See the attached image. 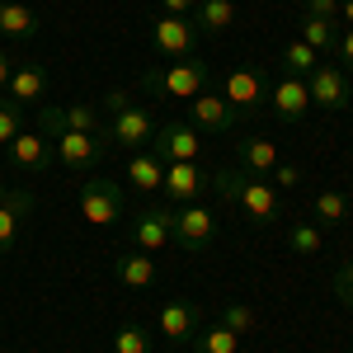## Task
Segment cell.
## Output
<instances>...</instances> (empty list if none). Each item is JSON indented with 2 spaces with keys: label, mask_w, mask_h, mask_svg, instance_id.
I'll return each instance as SVG.
<instances>
[{
  "label": "cell",
  "mask_w": 353,
  "mask_h": 353,
  "mask_svg": "<svg viewBox=\"0 0 353 353\" xmlns=\"http://www.w3.org/2000/svg\"><path fill=\"white\" fill-rule=\"evenodd\" d=\"M208 179H212L221 203L241 208L250 226H278L283 221V193L273 184H264V179H254V174H245L241 165H221L217 174H208Z\"/></svg>",
  "instance_id": "cell-1"
},
{
  "label": "cell",
  "mask_w": 353,
  "mask_h": 353,
  "mask_svg": "<svg viewBox=\"0 0 353 353\" xmlns=\"http://www.w3.org/2000/svg\"><path fill=\"white\" fill-rule=\"evenodd\" d=\"M208 85H212V66L198 52L141 71V90H151V94H161V99H193V94H203Z\"/></svg>",
  "instance_id": "cell-2"
},
{
  "label": "cell",
  "mask_w": 353,
  "mask_h": 353,
  "mask_svg": "<svg viewBox=\"0 0 353 353\" xmlns=\"http://www.w3.org/2000/svg\"><path fill=\"white\" fill-rule=\"evenodd\" d=\"M38 132L52 137V151H57V165L66 174H90L94 165L109 156L113 146L104 141V132H71V128H57V123H38Z\"/></svg>",
  "instance_id": "cell-3"
},
{
  "label": "cell",
  "mask_w": 353,
  "mask_h": 353,
  "mask_svg": "<svg viewBox=\"0 0 353 353\" xmlns=\"http://www.w3.org/2000/svg\"><path fill=\"white\" fill-rule=\"evenodd\" d=\"M151 137H156V118H151V109H141V104H123L104 123V141H109L113 151H128V156L146 151Z\"/></svg>",
  "instance_id": "cell-4"
},
{
  "label": "cell",
  "mask_w": 353,
  "mask_h": 353,
  "mask_svg": "<svg viewBox=\"0 0 353 353\" xmlns=\"http://www.w3.org/2000/svg\"><path fill=\"white\" fill-rule=\"evenodd\" d=\"M217 94L236 113H254V109L269 104V76H264V66H250V61H245V66H231V71L221 76Z\"/></svg>",
  "instance_id": "cell-5"
},
{
  "label": "cell",
  "mask_w": 353,
  "mask_h": 353,
  "mask_svg": "<svg viewBox=\"0 0 353 353\" xmlns=\"http://www.w3.org/2000/svg\"><path fill=\"white\" fill-rule=\"evenodd\" d=\"M76 203H81V217L90 221V226H118V221H123V208H128L118 179H85L81 193H76Z\"/></svg>",
  "instance_id": "cell-6"
},
{
  "label": "cell",
  "mask_w": 353,
  "mask_h": 353,
  "mask_svg": "<svg viewBox=\"0 0 353 353\" xmlns=\"http://www.w3.org/2000/svg\"><path fill=\"white\" fill-rule=\"evenodd\" d=\"M151 156L161 165L170 161H198V151H203V132L184 123V118H170V123H156V137H151V146H146Z\"/></svg>",
  "instance_id": "cell-7"
},
{
  "label": "cell",
  "mask_w": 353,
  "mask_h": 353,
  "mask_svg": "<svg viewBox=\"0 0 353 353\" xmlns=\"http://www.w3.org/2000/svg\"><path fill=\"white\" fill-rule=\"evenodd\" d=\"M198 24L193 19H184V14H156L151 19V48L161 57H170V61H179V57H193L198 52Z\"/></svg>",
  "instance_id": "cell-8"
},
{
  "label": "cell",
  "mask_w": 353,
  "mask_h": 353,
  "mask_svg": "<svg viewBox=\"0 0 353 353\" xmlns=\"http://www.w3.org/2000/svg\"><path fill=\"white\" fill-rule=\"evenodd\" d=\"M306 90H311V109H325V113H344V109H349V99H353L349 71L325 66V61L306 76Z\"/></svg>",
  "instance_id": "cell-9"
},
{
  "label": "cell",
  "mask_w": 353,
  "mask_h": 353,
  "mask_svg": "<svg viewBox=\"0 0 353 353\" xmlns=\"http://www.w3.org/2000/svg\"><path fill=\"white\" fill-rule=\"evenodd\" d=\"M128 241H132V250H146V254L174 245V208H146V212H137L132 226H128Z\"/></svg>",
  "instance_id": "cell-10"
},
{
  "label": "cell",
  "mask_w": 353,
  "mask_h": 353,
  "mask_svg": "<svg viewBox=\"0 0 353 353\" xmlns=\"http://www.w3.org/2000/svg\"><path fill=\"white\" fill-rule=\"evenodd\" d=\"M212 189V179H208V170L198 161H170L165 165V184L161 193L174 203V208H184V203H198L203 193Z\"/></svg>",
  "instance_id": "cell-11"
},
{
  "label": "cell",
  "mask_w": 353,
  "mask_h": 353,
  "mask_svg": "<svg viewBox=\"0 0 353 353\" xmlns=\"http://www.w3.org/2000/svg\"><path fill=\"white\" fill-rule=\"evenodd\" d=\"M236 118H241V113L231 109L217 90H203V94H193V99H189V123L203 137H226L231 128H236Z\"/></svg>",
  "instance_id": "cell-12"
},
{
  "label": "cell",
  "mask_w": 353,
  "mask_h": 353,
  "mask_svg": "<svg viewBox=\"0 0 353 353\" xmlns=\"http://www.w3.org/2000/svg\"><path fill=\"white\" fill-rule=\"evenodd\" d=\"M212 231H217V212H212V208H203V203L174 208V245H179V250H203V245H212Z\"/></svg>",
  "instance_id": "cell-13"
},
{
  "label": "cell",
  "mask_w": 353,
  "mask_h": 353,
  "mask_svg": "<svg viewBox=\"0 0 353 353\" xmlns=\"http://www.w3.org/2000/svg\"><path fill=\"white\" fill-rule=\"evenodd\" d=\"M156 330H161L170 344H189L193 334L203 330V316H198V306L184 297H170L161 306V316H156Z\"/></svg>",
  "instance_id": "cell-14"
},
{
  "label": "cell",
  "mask_w": 353,
  "mask_h": 353,
  "mask_svg": "<svg viewBox=\"0 0 353 353\" xmlns=\"http://www.w3.org/2000/svg\"><path fill=\"white\" fill-rule=\"evenodd\" d=\"M269 104L283 123H301V118L311 113V90H306L301 76H278V81L269 85Z\"/></svg>",
  "instance_id": "cell-15"
},
{
  "label": "cell",
  "mask_w": 353,
  "mask_h": 353,
  "mask_svg": "<svg viewBox=\"0 0 353 353\" xmlns=\"http://www.w3.org/2000/svg\"><path fill=\"white\" fill-rule=\"evenodd\" d=\"M5 151H10L14 170H28V174H43V170L57 161L52 137H48V132H19L10 146H5Z\"/></svg>",
  "instance_id": "cell-16"
},
{
  "label": "cell",
  "mask_w": 353,
  "mask_h": 353,
  "mask_svg": "<svg viewBox=\"0 0 353 353\" xmlns=\"http://www.w3.org/2000/svg\"><path fill=\"white\" fill-rule=\"evenodd\" d=\"M43 94H48V66H38V61L14 66V76L5 85V99H14L19 109H28V104H38Z\"/></svg>",
  "instance_id": "cell-17"
},
{
  "label": "cell",
  "mask_w": 353,
  "mask_h": 353,
  "mask_svg": "<svg viewBox=\"0 0 353 353\" xmlns=\"http://www.w3.org/2000/svg\"><path fill=\"white\" fill-rule=\"evenodd\" d=\"M38 10L28 0H0V38H14V43H28L38 38Z\"/></svg>",
  "instance_id": "cell-18"
},
{
  "label": "cell",
  "mask_w": 353,
  "mask_h": 353,
  "mask_svg": "<svg viewBox=\"0 0 353 353\" xmlns=\"http://www.w3.org/2000/svg\"><path fill=\"white\" fill-rule=\"evenodd\" d=\"M113 278L123 283V288H151L161 269H156V259L146 254V250H128V254H118L113 259Z\"/></svg>",
  "instance_id": "cell-19"
},
{
  "label": "cell",
  "mask_w": 353,
  "mask_h": 353,
  "mask_svg": "<svg viewBox=\"0 0 353 353\" xmlns=\"http://www.w3.org/2000/svg\"><path fill=\"white\" fill-rule=\"evenodd\" d=\"M278 161H283V156H278V141H269V137H245V141H241V170H245V174L269 179V170Z\"/></svg>",
  "instance_id": "cell-20"
},
{
  "label": "cell",
  "mask_w": 353,
  "mask_h": 353,
  "mask_svg": "<svg viewBox=\"0 0 353 353\" xmlns=\"http://www.w3.org/2000/svg\"><path fill=\"white\" fill-rule=\"evenodd\" d=\"M33 212V193L28 189H10V198L0 203V254L14 245V236H19V217H28Z\"/></svg>",
  "instance_id": "cell-21"
},
{
  "label": "cell",
  "mask_w": 353,
  "mask_h": 353,
  "mask_svg": "<svg viewBox=\"0 0 353 353\" xmlns=\"http://www.w3.org/2000/svg\"><path fill=\"white\" fill-rule=\"evenodd\" d=\"M128 184H132L137 193H161L165 165L156 161L151 151H137V156H128Z\"/></svg>",
  "instance_id": "cell-22"
},
{
  "label": "cell",
  "mask_w": 353,
  "mask_h": 353,
  "mask_svg": "<svg viewBox=\"0 0 353 353\" xmlns=\"http://www.w3.org/2000/svg\"><path fill=\"white\" fill-rule=\"evenodd\" d=\"M301 43H306V48H316L321 57H334V48H339V19L301 14Z\"/></svg>",
  "instance_id": "cell-23"
},
{
  "label": "cell",
  "mask_w": 353,
  "mask_h": 353,
  "mask_svg": "<svg viewBox=\"0 0 353 353\" xmlns=\"http://www.w3.org/2000/svg\"><path fill=\"white\" fill-rule=\"evenodd\" d=\"M193 24H198V33H226L236 24V0H198Z\"/></svg>",
  "instance_id": "cell-24"
},
{
  "label": "cell",
  "mask_w": 353,
  "mask_h": 353,
  "mask_svg": "<svg viewBox=\"0 0 353 353\" xmlns=\"http://www.w3.org/2000/svg\"><path fill=\"white\" fill-rule=\"evenodd\" d=\"M311 217H316L321 231L344 226V221H349V198H344L339 189H321V193H316V203H311Z\"/></svg>",
  "instance_id": "cell-25"
},
{
  "label": "cell",
  "mask_w": 353,
  "mask_h": 353,
  "mask_svg": "<svg viewBox=\"0 0 353 353\" xmlns=\"http://www.w3.org/2000/svg\"><path fill=\"white\" fill-rule=\"evenodd\" d=\"M316 66H321V52H316V48H306L301 38L283 48V76H301V81H306Z\"/></svg>",
  "instance_id": "cell-26"
},
{
  "label": "cell",
  "mask_w": 353,
  "mask_h": 353,
  "mask_svg": "<svg viewBox=\"0 0 353 353\" xmlns=\"http://www.w3.org/2000/svg\"><path fill=\"white\" fill-rule=\"evenodd\" d=\"M193 339H198V353H236L241 349V334L226 325H208V330H198Z\"/></svg>",
  "instance_id": "cell-27"
},
{
  "label": "cell",
  "mask_w": 353,
  "mask_h": 353,
  "mask_svg": "<svg viewBox=\"0 0 353 353\" xmlns=\"http://www.w3.org/2000/svg\"><path fill=\"white\" fill-rule=\"evenodd\" d=\"M113 353H151V330H141L137 321L113 330Z\"/></svg>",
  "instance_id": "cell-28"
},
{
  "label": "cell",
  "mask_w": 353,
  "mask_h": 353,
  "mask_svg": "<svg viewBox=\"0 0 353 353\" xmlns=\"http://www.w3.org/2000/svg\"><path fill=\"white\" fill-rule=\"evenodd\" d=\"M288 245H292L297 254H321V250H325V231H321L316 221H297V226L288 231Z\"/></svg>",
  "instance_id": "cell-29"
},
{
  "label": "cell",
  "mask_w": 353,
  "mask_h": 353,
  "mask_svg": "<svg viewBox=\"0 0 353 353\" xmlns=\"http://www.w3.org/2000/svg\"><path fill=\"white\" fill-rule=\"evenodd\" d=\"M221 325L226 330H236V334H250V330L259 325V316H254V306H245V301H231V306H226V311H221Z\"/></svg>",
  "instance_id": "cell-30"
},
{
  "label": "cell",
  "mask_w": 353,
  "mask_h": 353,
  "mask_svg": "<svg viewBox=\"0 0 353 353\" xmlns=\"http://www.w3.org/2000/svg\"><path fill=\"white\" fill-rule=\"evenodd\" d=\"M19 132H24V109L14 99H0V146H10Z\"/></svg>",
  "instance_id": "cell-31"
},
{
  "label": "cell",
  "mask_w": 353,
  "mask_h": 353,
  "mask_svg": "<svg viewBox=\"0 0 353 353\" xmlns=\"http://www.w3.org/2000/svg\"><path fill=\"white\" fill-rule=\"evenodd\" d=\"M269 179H273V189H297V184H301V165L278 161V165L269 170Z\"/></svg>",
  "instance_id": "cell-32"
},
{
  "label": "cell",
  "mask_w": 353,
  "mask_h": 353,
  "mask_svg": "<svg viewBox=\"0 0 353 353\" xmlns=\"http://www.w3.org/2000/svg\"><path fill=\"white\" fill-rule=\"evenodd\" d=\"M334 297L353 311V259H344V264H339V273H334Z\"/></svg>",
  "instance_id": "cell-33"
},
{
  "label": "cell",
  "mask_w": 353,
  "mask_h": 353,
  "mask_svg": "<svg viewBox=\"0 0 353 353\" xmlns=\"http://www.w3.org/2000/svg\"><path fill=\"white\" fill-rule=\"evenodd\" d=\"M301 10L316 19H339V0H301Z\"/></svg>",
  "instance_id": "cell-34"
},
{
  "label": "cell",
  "mask_w": 353,
  "mask_h": 353,
  "mask_svg": "<svg viewBox=\"0 0 353 353\" xmlns=\"http://www.w3.org/2000/svg\"><path fill=\"white\" fill-rule=\"evenodd\" d=\"M193 10H198V0H161V14H184V19H193Z\"/></svg>",
  "instance_id": "cell-35"
},
{
  "label": "cell",
  "mask_w": 353,
  "mask_h": 353,
  "mask_svg": "<svg viewBox=\"0 0 353 353\" xmlns=\"http://www.w3.org/2000/svg\"><path fill=\"white\" fill-rule=\"evenodd\" d=\"M334 57H339V61L353 71V28H344V33H339V48H334Z\"/></svg>",
  "instance_id": "cell-36"
},
{
  "label": "cell",
  "mask_w": 353,
  "mask_h": 353,
  "mask_svg": "<svg viewBox=\"0 0 353 353\" xmlns=\"http://www.w3.org/2000/svg\"><path fill=\"white\" fill-rule=\"evenodd\" d=\"M99 104H104V113H118L123 104H132V94H128V90H109V94H104Z\"/></svg>",
  "instance_id": "cell-37"
},
{
  "label": "cell",
  "mask_w": 353,
  "mask_h": 353,
  "mask_svg": "<svg viewBox=\"0 0 353 353\" xmlns=\"http://www.w3.org/2000/svg\"><path fill=\"white\" fill-rule=\"evenodd\" d=\"M10 76H14V61H10V57L0 52V90H5V85H10Z\"/></svg>",
  "instance_id": "cell-38"
},
{
  "label": "cell",
  "mask_w": 353,
  "mask_h": 353,
  "mask_svg": "<svg viewBox=\"0 0 353 353\" xmlns=\"http://www.w3.org/2000/svg\"><path fill=\"white\" fill-rule=\"evenodd\" d=\"M339 19H344V28H353V0H339Z\"/></svg>",
  "instance_id": "cell-39"
},
{
  "label": "cell",
  "mask_w": 353,
  "mask_h": 353,
  "mask_svg": "<svg viewBox=\"0 0 353 353\" xmlns=\"http://www.w3.org/2000/svg\"><path fill=\"white\" fill-rule=\"evenodd\" d=\"M5 198H10V184H5V179H0V203H5Z\"/></svg>",
  "instance_id": "cell-40"
}]
</instances>
